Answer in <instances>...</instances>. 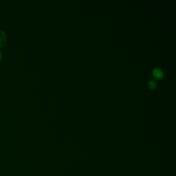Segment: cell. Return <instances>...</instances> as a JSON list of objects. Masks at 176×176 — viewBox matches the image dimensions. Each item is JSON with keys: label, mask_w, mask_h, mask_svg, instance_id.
Instances as JSON below:
<instances>
[{"label": "cell", "mask_w": 176, "mask_h": 176, "mask_svg": "<svg viewBox=\"0 0 176 176\" xmlns=\"http://www.w3.org/2000/svg\"><path fill=\"white\" fill-rule=\"evenodd\" d=\"M6 42V35L3 31L0 30V48L3 47Z\"/></svg>", "instance_id": "6da1fadb"}, {"label": "cell", "mask_w": 176, "mask_h": 176, "mask_svg": "<svg viewBox=\"0 0 176 176\" xmlns=\"http://www.w3.org/2000/svg\"><path fill=\"white\" fill-rule=\"evenodd\" d=\"M153 73L154 77H156V78H158V79L163 78V72L159 68L154 69Z\"/></svg>", "instance_id": "7a4b0ae2"}, {"label": "cell", "mask_w": 176, "mask_h": 176, "mask_svg": "<svg viewBox=\"0 0 176 176\" xmlns=\"http://www.w3.org/2000/svg\"><path fill=\"white\" fill-rule=\"evenodd\" d=\"M149 87H150L151 88L153 89V88H155L156 87V82H154V81H150V82H149Z\"/></svg>", "instance_id": "3957f363"}, {"label": "cell", "mask_w": 176, "mask_h": 176, "mask_svg": "<svg viewBox=\"0 0 176 176\" xmlns=\"http://www.w3.org/2000/svg\"><path fill=\"white\" fill-rule=\"evenodd\" d=\"M2 53H1V52H0V61L2 60Z\"/></svg>", "instance_id": "277c9868"}]
</instances>
